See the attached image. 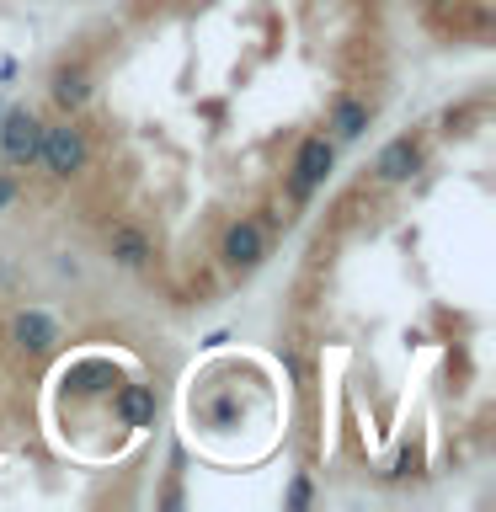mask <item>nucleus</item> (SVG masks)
<instances>
[{
    "label": "nucleus",
    "mask_w": 496,
    "mask_h": 512,
    "mask_svg": "<svg viewBox=\"0 0 496 512\" xmlns=\"http://www.w3.org/2000/svg\"><path fill=\"white\" fill-rule=\"evenodd\" d=\"M262 256H267V235H262V224H256V219H235L230 230H224V240H219V262L230 267V272L262 267Z\"/></svg>",
    "instance_id": "4"
},
{
    "label": "nucleus",
    "mask_w": 496,
    "mask_h": 512,
    "mask_svg": "<svg viewBox=\"0 0 496 512\" xmlns=\"http://www.w3.org/2000/svg\"><path fill=\"white\" fill-rule=\"evenodd\" d=\"M48 96H54V107L80 112L91 102V70L86 64H59V70L48 75Z\"/></svg>",
    "instance_id": "8"
},
{
    "label": "nucleus",
    "mask_w": 496,
    "mask_h": 512,
    "mask_svg": "<svg viewBox=\"0 0 496 512\" xmlns=\"http://www.w3.org/2000/svg\"><path fill=\"white\" fill-rule=\"evenodd\" d=\"M331 166H336V144L326 139V134H310L299 144V155H294V166H288V192L304 203L315 187H326V176H331Z\"/></svg>",
    "instance_id": "2"
},
{
    "label": "nucleus",
    "mask_w": 496,
    "mask_h": 512,
    "mask_svg": "<svg viewBox=\"0 0 496 512\" xmlns=\"http://www.w3.org/2000/svg\"><path fill=\"white\" fill-rule=\"evenodd\" d=\"M416 171H422V144H416L411 134L390 139L379 150V160H374V182L379 187H400V182H411Z\"/></svg>",
    "instance_id": "5"
},
{
    "label": "nucleus",
    "mask_w": 496,
    "mask_h": 512,
    "mask_svg": "<svg viewBox=\"0 0 496 512\" xmlns=\"http://www.w3.org/2000/svg\"><path fill=\"white\" fill-rule=\"evenodd\" d=\"M11 342L22 352H54L59 347V320L48 310H22L11 320Z\"/></svg>",
    "instance_id": "6"
},
{
    "label": "nucleus",
    "mask_w": 496,
    "mask_h": 512,
    "mask_svg": "<svg viewBox=\"0 0 496 512\" xmlns=\"http://www.w3.org/2000/svg\"><path fill=\"white\" fill-rule=\"evenodd\" d=\"M112 416H118L123 427H150L155 422V390L150 384H123V390H112Z\"/></svg>",
    "instance_id": "9"
},
{
    "label": "nucleus",
    "mask_w": 496,
    "mask_h": 512,
    "mask_svg": "<svg viewBox=\"0 0 496 512\" xmlns=\"http://www.w3.org/2000/svg\"><path fill=\"white\" fill-rule=\"evenodd\" d=\"M107 251L118 267H144L150 262V235L139 230V224H112L107 230Z\"/></svg>",
    "instance_id": "10"
},
{
    "label": "nucleus",
    "mask_w": 496,
    "mask_h": 512,
    "mask_svg": "<svg viewBox=\"0 0 496 512\" xmlns=\"http://www.w3.org/2000/svg\"><path fill=\"white\" fill-rule=\"evenodd\" d=\"M70 384H75L80 395H102V390L118 384V368H112L107 358H86L80 368H70Z\"/></svg>",
    "instance_id": "11"
},
{
    "label": "nucleus",
    "mask_w": 496,
    "mask_h": 512,
    "mask_svg": "<svg viewBox=\"0 0 496 512\" xmlns=\"http://www.w3.org/2000/svg\"><path fill=\"white\" fill-rule=\"evenodd\" d=\"M38 150H43V118L32 107H11L0 118V155L11 166H38Z\"/></svg>",
    "instance_id": "3"
},
{
    "label": "nucleus",
    "mask_w": 496,
    "mask_h": 512,
    "mask_svg": "<svg viewBox=\"0 0 496 512\" xmlns=\"http://www.w3.org/2000/svg\"><path fill=\"white\" fill-rule=\"evenodd\" d=\"M16 198V182H11V176H0V208H6Z\"/></svg>",
    "instance_id": "12"
},
{
    "label": "nucleus",
    "mask_w": 496,
    "mask_h": 512,
    "mask_svg": "<svg viewBox=\"0 0 496 512\" xmlns=\"http://www.w3.org/2000/svg\"><path fill=\"white\" fill-rule=\"evenodd\" d=\"M38 160L48 166V176H59V182H70V176H80L86 171V160H91V144H86V134L64 118V123H54V128H43V150H38Z\"/></svg>",
    "instance_id": "1"
},
{
    "label": "nucleus",
    "mask_w": 496,
    "mask_h": 512,
    "mask_svg": "<svg viewBox=\"0 0 496 512\" xmlns=\"http://www.w3.org/2000/svg\"><path fill=\"white\" fill-rule=\"evenodd\" d=\"M368 118H374V107H368V102H358V96H336V102H331V118H326V139H331V144L363 139Z\"/></svg>",
    "instance_id": "7"
},
{
    "label": "nucleus",
    "mask_w": 496,
    "mask_h": 512,
    "mask_svg": "<svg viewBox=\"0 0 496 512\" xmlns=\"http://www.w3.org/2000/svg\"><path fill=\"white\" fill-rule=\"evenodd\" d=\"M427 6H459V0H427Z\"/></svg>",
    "instance_id": "13"
}]
</instances>
